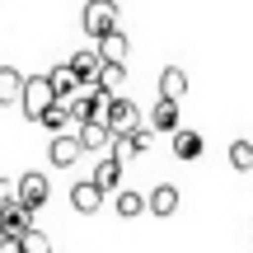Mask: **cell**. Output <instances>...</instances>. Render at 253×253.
<instances>
[{"mask_svg":"<svg viewBox=\"0 0 253 253\" xmlns=\"http://www.w3.org/2000/svg\"><path fill=\"white\" fill-rule=\"evenodd\" d=\"M103 197H108V192H103L94 178H80V183L71 188V207L80 211V216H94V211L103 207Z\"/></svg>","mask_w":253,"mask_h":253,"instance_id":"cell-4","label":"cell"},{"mask_svg":"<svg viewBox=\"0 0 253 253\" xmlns=\"http://www.w3.org/2000/svg\"><path fill=\"white\" fill-rule=\"evenodd\" d=\"M80 150H84V145H80V136L56 131V136H52V145H47V160H52L56 169H71V164L80 160Z\"/></svg>","mask_w":253,"mask_h":253,"instance_id":"cell-5","label":"cell"},{"mask_svg":"<svg viewBox=\"0 0 253 253\" xmlns=\"http://www.w3.org/2000/svg\"><path fill=\"white\" fill-rule=\"evenodd\" d=\"M14 197H19V188H14V183H5V178H0V207H9Z\"/></svg>","mask_w":253,"mask_h":253,"instance_id":"cell-24","label":"cell"},{"mask_svg":"<svg viewBox=\"0 0 253 253\" xmlns=\"http://www.w3.org/2000/svg\"><path fill=\"white\" fill-rule=\"evenodd\" d=\"M71 122H75V118H71V108H66V99H56L52 108L42 113V126H47V131H52V136H56V131H66V126H71Z\"/></svg>","mask_w":253,"mask_h":253,"instance_id":"cell-19","label":"cell"},{"mask_svg":"<svg viewBox=\"0 0 253 253\" xmlns=\"http://www.w3.org/2000/svg\"><path fill=\"white\" fill-rule=\"evenodd\" d=\"M178 188H173V183H160V188H150L145 192V207L155 211V216H173V211H178Z\"/></svg>","mask_w":253,"mask_h":253,"instance_id":"cell-9","label":"cell"},{"mask_svg":"<svg viewBox=\"0 0 253 253\" xmlns=\"http://www.w3.org/2000/svg\"><path fill=\"white\" fill-rule=\"evenodd\" d=\"M0 253H24V239H14V235H0Z\"/></svg>","mask_w":253,"mask_h":253,"instance_id":"cell-23","label":"cell"},{"mask_svg":"<svg viewBox=\"0 0 253 253\" xmlns=\"http://www.w3.org/2000/svg\"><path fill=\"white\" fill-rule=\"evenodd\" d=\"M47 80H52V89H56V99H66V94H75V89H80V80H75V71H71V61H61V66H52V71H47Z\"/></svg>","mask_w":253,"mask_h":253,"instance_id":"cell-16","label":"cell"},{"mask_svg":"<svg viewBox=\"0 0 253 253\" xmlns=\"http://www.w3.org/2000/svg\"><path fill=\"white\" fill-rule=\"evenodd\" d=\"M24 80H28V75H19L14 66H0V108H19V99H24Z\"/></svg>","mask_w":253,"mask_h":253,"instance_id":"cell-7","label":"cell"},{"mask_svg":"<svg viewBox=\"0 0 253 253\" xmlns=\"http://www.w3.org/2000/svg\"><path fill=\"white\" fill-rule=\"evenodd\" d=\"M141 211H150V207H145V192L118 188V216H122V220H131V216H141Z\"/></svg>","mask_w":253,"mask_h":253,"instance_id":"cell-18","label":"cell"},{"mask_svg":"<svg viewBox=\"0 0 253 253\" xmlns=\"http://www.w3.org/2000/svg\"><path fill=\"white\" fill-rule=\"evenodd\" d=\"M108 126H113V136H118V131H136V126H141V108H136L131 99H113Z\"/></svg>","mask_w":253,"mask_h":253,"instance_id":"cell-8","label":"cell"},{"mask_svg":"<svg viewBox=\"0 0 253 253\" xmlns=\"http://www.w3.org/2000/svg\"><path fill=\"white\" fill-rule=\"evenodd\" d=\"M56 103V89H52V80H47V71L42 75H28L24 80V99H19V113H24L28 122H42V113Z\"/></svg>","mask_w":253,"mask_h":253,"instance_id":"cell-1","label":"cell"},{"mask_svg":"<svg viewBox=\"0 0 253 253\" xmlns=\"http://www.w3.org/2000/svg\"><path fill=\"white\" fill-rule=\"evenodd\" d=\"M188 71H183V66H164L160 71V99H178L183 103V94H188Z\"/></svg>","mask_w":253,"mask_h":253,"instance_id":"cell-10","label":"cell"},{"mask_svg":"<svg viewBox=\"0 0 253 253\" xmlns=\"http://www.w3.org/2000/svg\"><path fill=\"white\" fill-rule=\"evenodd\" d=\"M75 136H80L84 150H108V145H113V126H108V122H99V118L80 122V131H75Z\"/></svg>","mask_w":253,"mask_h":253,"instance_id":"cell-6","label":"cell"},{"mask_svg":"<svg viewBox=\"0 0 253 253\" xmlns=\"http://www.w3.org/2000/svg\"><path fill=\"white\" fill-rule=\"evenodd\" d=\"M94 52H99L103 61H126L131 42H126V33H122V28H113V33H103L99 42H94Z\"/></svg>","mask_w":253,"mask_h":253,"instance_id":"cell-11","label":"cell"},{"mask_svg":"<svg viewBox=\"0 0 253 253\" xmlns=\"http://www.w3.org/2000/svg\"><path fill=\"white\" fill-rule=\"evenodd\" d=\"M150 126L155 131H178V99H155V108H150Z\"/></svg>","mask_w":253,"mask_h":253,"instance_id":"cell-12","label":"cell"},{"mask_svg":"<svg viewBox=\"0 0 253 253\" xmlns=\"http://www.w3.org/2000/svg\"><path fill=\"white\" fill-rule=\"evenodd\" d=\"M122 84H126V61H103V66H99V89L118 94Z\"/></svg>","mask_w":253,"mask_h":253,"instance_id":"cell-17","label":"cell"},{"mask_svg":"<svg viewBox=\"0 0 253 253\" xmlns=\"http://www.w3.org/2000/svg\"><path fill=\"white\" fill-rule=\"evenodd\" d=\"M202 150H207V141H202L197 131H188V126L173 131V155H178V160H197Z\"/></svg>","mask_w":253,"mask_h":253,"instance_id":"cell-15","label":"cell"},{"mask_svg":"<svg viewBox=\"0 0 253 253\" xmlns=\"http://www.w3.org/2000/svg\"><path fill=\"white\" fill-rule=\"evenodd\" d=\"M19 202H24L28 211H42L47 197H52V183H47V173H19Z\"/></svg>","mask_w":253,"mask_h":253,"instance_id":"cell-3","label":"cell"},{"mask_svg":"<svg viewBox=\"0 0 253 253\" xmlns=\"http://www.w3.org/2000/svg\"><path fill=\"white\" fill-rule=\"evenodd\" d=\"M230 164H235L239 173H249V169H253V141H244V136H239V141L230 145Z\"/></svg>","mask_w":253,"mask_h":253,"instance_id":"cell-21","label":"cell"},{"mask_svg":"<svg viewBox=\"0 0 253 253\" xmlns=\"http://www.w3.org/2000/svg\"><path fill=\"white\" fill-rule=\"evenodd\" d=\"M89 178L99 183L103 192H118V183H122V160H113V155H103V160H99V169H94Z\"/></svg>","mask_w":253,"mask_h":253,"instance_id":"cell-14","label":"cell"},{"mask_svg":"<svg viewBox=\"0 0 253 253\" xmlns=\"http://www.w3.org/2000/svg\"><path fill=\"white\" fill-rule=\"evenodd\" d=\"M118 19H122V9H118V0H84V9H80V28L99 42L103 33H113L118 28Z\"/></svg>","mask_w":253,"mask_h":253,"instance_id":"cell-2","label":"cell"},{"mask_svg":"<svg viewBox=\"0 0 253 253\" xmlns=\"http://www.w3.org/2000/svg\"><path fill=\"white\" fill-rule=\"evenodd\" d=\"M24 253H52V244H47V235H42V230H24Z\"/></svg>","mask_w":253,"mask_h":253,"instance_id":"cell-22","label":"cell"},{"mask_svg":"<svg viewBox=\"0 0 253 253\" xmlns=\"http://www.w3.org/2000/svg\"><path fill=\"white\" fill-rule=\"evenodd\" d=\"M99 66H103L99 52H75L71 56V71H75V80H80V84H99Z\"/></svg>","mask_w":253,"mask_h":253,"instance_id":"cell-13","label":"cell"},{"mask_svg":"<svg viewBox=\"0 0 253 253\" xmlns=\"http://www.w3.org/2000/svg\"><path fill=\"white\" fill-rule=\"evenodd\" d=\"M108 155H113V160H136V155H141V145H136V136L131 131H118V136H113V145H108Z\"/></svg>","mask_w":253,"mask_h":253,"instance_id":"cell-20","label":"cell"}]
</instances>
